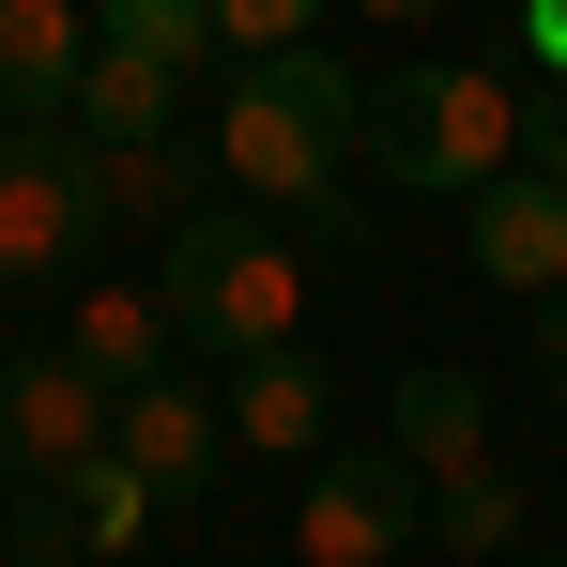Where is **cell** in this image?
Masks as SVG:
<instances>
[{"label":"cell","instance_id":"1","mask_svg":"<svg viewBox=\"0 0 567 567\" xmlns=\"http://www.w3.org/2000/svg\"><path fill=\"white\" fill-rule=\"evenodd\" d=\"M353 154H369V78H353V62H322V47L246 62L230 107H215V169H230L246 199H291V215H322Z\"/></svg>","mask_w":567,"mask_h":567},{"label":"cell","instance_id":"2","mask_svg":"<svg viewBox=\"0 0 567 567\" xmlns=\"http://www.w3.org/2000/svg\"><path fill=\"white\" fill-rule=\"evenodd\" d=\"M169 322H185V353L215 369H246V353H291V322H307V246H291L277 215H246V199H199L185 230H169Z\"/></svg>","mask_w":567,"mask_h":567},{"label":"cell","instance_id":"3","mask_svg":"<svg viewBox=\"0 0 567 567\" xmlns=\"http://www.w3.org/2000/svg\"><path fill=\"white\" fill-rule=\"evenodd\" d=\"M369 169L414 199H475L491 169H522V78L491 62H399L369 93Z\"/></svg>","mask_w":567,"mask_h":567},{"label":"cell","instance_id":"4","mask_svg":"<svg viewBox=\"0 0 567 567\" xmlns=\"http://www.w3.org/2000/svg\"><path fill=\"white\" fill-rule=\"evenodd\" d=\"M107 246V185L78 123H0V291H47Z\"/></svg>","mask_w":567,"mask_h":567},{"label":"cell","instance_id":"5","mask_svg":"<svg viewBox=\"0 0 567 567\" xmlns=\"http://www.w3.org/2000/svg\"><path fill=\"white\" fill-rule=\"evenodd\" d=\"M430 537V475L399 445H322L291 491V567H399Z\"/></svg>","mask_w":567,"mask_h":567},{"label":"cell","instance_id":"6","mask_svg":"<svg viewBox=\"0 0 567 567\" xmlns=\"http://www.w3.org/2000/svg\"><path fill=\"white\" fill-rule=\"evenodd\" d=\"M461 246H475L491 291L553 307V291H567V185H553V169H491V185L461 199Z\"/></svg>","mask_w":567,"mask_h":567},{"label":"cell","instance_id":"7","mask_svg":"<svg viewBox=\"0 0 567 567\" xmlns=\"http://www.w3.org/2000/svg\"><path fill=\"white\" fill-rule=\"evenodd\" d=\"M107 414H123V399H107L78 353H16V369H0V445H16L31 475L93 461V445H107Z\"/></svg>","mask_w":567,"mask_h":567},{"label":"cell","instance_id":"8","mask_svg":"<svg viewBox=\"0 0 567 567\" xmlns=\"http://www.w3.org/2000/svg\"><path fill=\"white\" fill-rule=\"evenodd\" d=\"M93 62V0H0V123H62Z\"/></svg>","mask_w":567,"mask_h":567},{"label":"cell","instance_id":"9","mask_svg":"<svg viewBox=\"0 0 567 567\" xmlns=\"http://www.w3.org/2000/svg\"><path fill=\"white\" fill-rule=\"evenodd\" d=\"M107 445H123V461H138L154 491H169V506H185L199 475H215V445H230V414H215L199 383H123V414H107Z\"/></svg>","mask_w":567,"mask_h":567},{"label":"cell","instance_id":"10","mask_svg":"<svg viewBox=\"0 0 567 567\" xmlns=\"http://www.w3.org/2000/svg\"><path fill=\"white\" fill-rule=\"evenodd\" d=\"M169 338H185L169 291H123V277H93V291H78V322H62V353H78L107 399H123V383H169Z\"/></svg>","mask_w":567,"mask_h":567},{"label":"cell","instance_id":"11","mask_svg":"<svg viewBox=\"0 0 567 567\" xmlns=\"http://www.w3.org/2000/svg\"><path fill=\"white\" fill-rule=\"evenodd\" d=\"M399 461L414 475H475L491 461V383L475 369H399Z\"/></svg>","mask_w":567,"mask_h":567},{"label":"cell","instance_id":"12","mask_svg":"<svg viewBox=\"0 0 567 567\" xmlns=\"http://www.w3.org/2000/svg\"><path fill=\"white\" fill-rule=\"evenodd\" d=\"M322 414H338V399H322V369H307V353H246V369H230V445L322 461Z\"/></svg>","mask_w":567,"mask_h":567},{"label":"cell","instance_id":"13","mask_svg":"<svg viewBox=\"0 0 567 567\" xmlns=\"http://www.w3.org/2000/svg\"><path fill=\"white\" fill-rule=\"evenodd\" d=\"M93 185H107V230H185L199 215V154L185 138H93Z\"/></svg>","mask_w":567,"mask_h":567},{"label":"cell","instance_id":"14","mask_svg":"<svg viewBox=\"0 0 567 567\" xmlns=\"http://www.w3.org/2000/svg\"><path fill=\"white\" fill-rule=\"evenodd\" d=\"M169 93H185L169 62H138V47H93V62H78V107H62V123H78V138H169Z\"/></svg>","mask_w":567,"mask_h":567},{"label":"cell","instance_id":"15","mask_svg":"<svg viewBox=\"0 0 567 567\" xmlns=\"http://www.w3.org/2000/svg\"><path fill=\"white\" fill-rule=\"evenodd\" d=\"M62 506H78V537H93V567H107V553H138V537H154V506H169V491L123 461V445H93V461H62Z\"/></svg>","mask_w":567,"mask_h":567},{"label":"cell","instance_id":"16","mask_svg":"<svg viewBox=\"0 0 567 567\" xmlns=\"http://www.w3.org/2000/svg\"><path fill=\"white\" fill-rule=\"evenodd\" d=\"M93 47H138V62L199 78L215 62V0H93Z\"/></svg>","mask_w":567,"mask_h":567},{"label":"cell","instance_id":"17","mask_svg":"<svg viewBox=\"0 0 567 567\" xmlns=\"http://www.w3.org/2000/svg\"><path fill=\"white\" fill-rule=\"evenodd\" d=\"M430 537H445V553H506V537H522V491H506L491 461H475V475H430Z\"/></svg>","mask_w":567,"mask_h":567},{"label":"cell","instance_id":"18","mask_svg":"<svg viewBox=\"0 0 567 567\" xmlns=\"http://www.w3.org/2000/svg\"><path fill=\"white\" fill-rule=\"evenodd\" d=\"M322 16H338V0H215V47L277 62V47H322Z\"/></svg>","mask_w":567,"mask_h":567},{"label":"cell","instance_id":"19","mask_svg":"<svg viewBox=\"0 0 567 567\" xmlns=\"http://www.w3.org/2000/svg\"><path fill=\"white\" fill-rule=\"evenodd\" d=\"M522 16V47H537V78H567V0H506Z\"/></svg>","mask_w":567,"mask_h":567},{"label":"cell","instance_id":"20","mask_svg":"<svg viewBox=\"0 0 567 567\" xmlns=\"http://www.w3.org/2000/svg\"><path fill=\"white\" fill-rule=\"evenodd\" d=\"M522 169H553V185H567V93H553V107H522Z\"/></svg>","mask_w":567,"mask_h":567},{"label":"cell","instance_id":"21","mask_svg":"<svg viewBox=\"0 0 567 567\" xmlns=\"http://www.w3.org/2000/svg\"><path fill=\"white\" fill-rule=\"evenodd\" d=\"M537 383H553V399H567V291H553V307H537Z\"/></svg>","mask_w":567,"mask_h":567},{"label":"cell","instance_id":"22","mask_svg":"<svg viewBox=\"0 0 567 567\" xmlns=\"http://www.w3.org/2000/svg\"><path fill=\"white\" fill-rule=\"evenodd\" d=\"M338 16H383V31H430L445 0H338Z\"/></svg>","mask_w":567,"mask_h":567},{"label":"cell","instance_id":"23","mask_svg":"<svg viewBox=\"0 0 567 567\" xmlns=\"http://www.w3.org/2000/svg\"><path fill=\"white\" fill-rule=\"evenodd\" d=\"M537 567H567V553H537Z\"/></svg>","mask_w":567,"mask_h":567}]
</instances>
